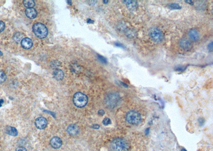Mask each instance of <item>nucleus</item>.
<instances>
[{
  "instance_id": "20e7f679",
  "label": "nucleus",
  "mask_w": 213,
  "mask_h": 151,
  "mask_svg": "<svg viewBox=\"0 0 213 151\" xmlns=\"http://www.w3.org/2000/svg\"><path fill=\"white\" fill-rule=\"evenodd\" d=\"M126 119L127 122L132 125H137L141 122V117L140 113H138L136 111L131 110L126 115Z\"/></svg>"
},
{
  "instance_id": "9d476101",
  "label": "nucleus",
  "mask_w": 213,
  "mask_h": 151,
  "mask_svg": "<svg viewBox=\"0 0 213 151\" xmlns=\"http://www.w3.org/2000/svg\"><path fill=\"white\" fill-rule=\"evenodd\" d=\"M67 131L71 135H76L79 132L80 129L76 125H70L68 127Z\"/></svg>"
},
{
  "instance_id": "4be33fe9",
  "label": "nucleus",
  "mask_w": 213,
  "mask_h": 151,
  "mask_svg": "<svg viewBox=\"0 0 213 151\" xmlns=\"http://www.w3.org/2000/svg\"><path fill=\"white\" fill-rule=\"evenodd\" d=\"M5 29V24L3 21H0V32H3Z\"/></svg>"
},
{
  "instance_id": "dca6fc26",
  "label": "nucleus",
  "mask_w": 213,
  "mask_h": 151,
  "mask_svg": "<svg viewBox=\"0 0 213 151\" xmlns=\"http://www.w3.org/2000/svg\"><path fill=\"white\" fill-rule=\"evenodd\" d=\"M24 6L27 8H33L35 6V3L34 1L33 0H26L23 2Z\"/></svg>"
},
{
  "instance_id": "f257e3e1",
  "label": "nucleus",
  "mask_w": 213,
  "mask_h": 151,
  "mask_svg": "<svg viewBox=\"0 0 213 151\" xmlns=\"http://www.w3.org/2000/svg\"><path fill=\"white\" fill-rule=\"evenodd\" d=\"M110 150L111 151H128L129 145L124 139L117 138L111 142Z\"/></svg>"
},
{
  "instance_id": "7ed1b4c3",
  "label": "nucleus",
  "mask_w": 213,
  "mask_h": 151,
  "mask_svg": "<svg viewBox=\"0 0 213 151\" xmlns=\"http://www.w3.org/2000/svg\"><path fill=\"white\" fill-rule=\"evenodd\" d=\"M74 104L78 108H83L86 106L88 102V98L86 95L80 92L76 93L73 97Z\"/></svg>"
},
{
  "instance_id": "f03ea898",
  "label": "nucleus",
  "mask_w": 213,
  "mask_h": 151,
  "mask_svg": "<svg viewBox=\"0 0 213 151\" xmlns=\"http://www.w3.org/2000/svg\"><path fill=\"white\" fill-rule=\"evenodd\" d=\"M33 31L35 36L39 38H45L48 34V29L41 23H36L33 26Z\"/></svg>"
},
{
  "instance_id": "473e14b6",
  "label": "nucleus",
  "mask_w": 213,
  "mask_h": 151,
  "mask_svg": "<svg viewBox=\"0 0 213 151\" xmlns=\"http://www.w3.org/2000/svg\"><path fill=\"white\" fill-rule=\"evenodd\" d=\"M103 2H105V3H107V2H108V1H103Z\"/></svg>"
},
{
  "instance_id": "aec40b11",
  "label": "nucleus",
  "mask_w": 213,
  "mask_h": 151,
  "mask_svg": "<svg viewBox=\"0 0 213 151\" xmlns=\"http://www.w3.org/2000/svg\"><path fill=\"white\" fill-rule=\"evenodd\" d=\"M102 123L104 125L107 126L108 125H110L111 124V120L108 118H105L103 120Z\"/></svg>"
},
{
  "instance_id": "2eb2a0df",
  "label": "nucleus",
  "mask_w": 213,
  "mask_h": 151,
  "mask_svg": "<svg viewBox=\"0 0 213 151\" xmlns=\"http://www.w3.org/2000/svg\"><path fill=\"white\" fill-rule=\"evenodd\" d=\"M6 132L10 135L16 136L18 135V131L16 128L11 127V126H8L6 128Z\"/></svg>"
},
{
  "instance_id": "1a4fd4ad",
  "label": "nucleus",
  "mask_w": 213,
  "mask_h": 151,
  "mask_svg": "<svg viewBox=\"0 0 213 151\" xmlns=\"http://www.w3.org/2000/svg\"><path fill=\"white\" fill-rule=\"evenodd\" d=\"M26 16L29 19H35L37 16V13L34 8H27L25 10Z\"/></svg>"
},
{
  "instance_id": "c85d7f7f",
  "label": "nucleus",
  "mask_w": 213,
  "mask_h": 151,
  "mask_svg": "<svg viewBox=\"0 0 213 151\" xmlns=\"http://www.w3.org/2000/svg\"><path fill=\"white\" fill-rule=\"evenodd\" d=\"M93 128H94V129H98L100 127V126L98 125H93L92 127Z\"/></svg>"
},
{
  "instance_id": "b1692460",
  "label": "nucleus",
  "mask_w": 213,
  "mask_h": 151,
  "mask_svg": "<svg viewBox=\"0 0 213 151\" xmlns=\"http://www.w3.org/2000/svg\"><path fill=\"white\" fill-rule=\"evenodd\" d=\"M114 45H115L116 46L122 48H125V47L123 45L121 44V43H119V42H116V43H114Z\"/></svg>"
},
{
  "instance_id": "cd10ccee",
  "label": "nucleus",
  "mask_w": 213,
  "mask_h": 151,
  "mask_svg": "<svg viewBox=\"0 0 213 151\" xmlns=\"http://www.w3.org/2000/svg\"><path fill=\"white\" fill-rule=\"evenodd\" d=\"M87 23H89V24L93 23H94V21H93L91 19H87Z\"/></svg>"
},
{
  "instance_id": "72a5a7b5",
  "label": "nucleus",
  "mask_w": 213,
  "mask_h": 151,
  "mask_svg": "<svg viewBox=\"0 0 213 151\" xmlns=\"http://www.w3.org/2000/svg\"><path fill=\"white\" fill-rule=\"evenodd\" d=\"M181 151H187V150L185 149V148H182Z\"/></svg>"
},
{
  "instance_id": "6e6552de",
  "label": "nucleus",
  "mask_w": 213,
  "mask_h": 151,
  "mask_svg": "<svg viewBox=\"0 0 213 151\" xmlns=\"http://www.w3.org/2000/svg\"><path fill=\"white\" fill-rule=\"evenodd\" d=\"M33 41L28 38H24L21 41V45L22 47L26 49H28L33 46Z\"/></svg>"
},
{
  "instance_id": "7c9ffc66",
  "label": "nucleus",
  "mask_w": 213,
  "mask_h": 151,
  "mask_svg": "<svg viewBox=\"0 0 213 151\" xmlns=\"http://www.w3.org/2000/svg\"><path fill=\"white\" fill-rule=\"evenodd\" d=\"M3 102H4V101H3V99H0V107L2 106Z\"/></svg>"
},
{
  "instance_id": "f3484780",
  "label": "nucleus",
  "mask_w": 213,
  "mask_h": 151,
  "mask_svg": "<svg viewBox=\"0 0 213 151\" xmlns=\"http://www.w3.org/2000/svg\"><path fill=\"white\" fill-rule=\"evenodd\" d=\"M23 39H24L23 38V35L22 34H21L20 32H17L13 36L14 40L16 42H17V43H19L20 41L21 42Z\"/></svg>"
},
{
  "instance_id": "2f4dec72",
  "label": "nucleus",
  "mask_w": 213,
  "mask_h": 151,
  "mask_svg": "<svg viewBox=\"0 0 213 151\" xmlns=\"http://www.w3.org/2000/svg\"><path fill=\"white\" fill-rule=\"evenodd\" d=\"M121 84L122 85H123V86H125L126 88H127V87H128V86H127V85H126V84H124V83H123V82H121Z\"/></svg>"
},
{
  "instance_id": "412c9836",
  "label": "nucleus",
  "mask_w": 213,
  "mask_h": 151,
  "mask_svg": "<svg viewBox=\"0 0 213 151\" xmlns=\"http://www.w3.org/2000/svg\"><path fill=\"white\" fill-rule=\"evenodd\" d=\"M98 59H99L102 63H107V60L105 59V58L104 57L102 56H101V55H98Z\"/></svg>"
},
{
  "instance_id": "a878e982",
  "label": "nucleus",
  "mask_w": 213,
  "mask_h": 151,
  "mask_svg": "<svg viewBox=\"0 0 213 151\" xmlns=\"http://www.w3.org/2000/svg\"><path fill=\"white\" fill-rule=\"evenodd\" d=\"M208 48L209 49V50H210V51H212L213 50V42H210V44L208 45Z\"/></svg>"
},
{
  "instance_id": "a211bd4d",
  "label": "nucleus",
  "mask_w": 213,
  "mask_h": 151,
  "mask_svg": "<svg viewBox=\"0 0 213 151\" xmlns=\"http://www.w3.org/2000/svg\"><path fill=\"white\" fill-rule=\"evenodd\" d=\"M169 8L172 9L178 10L181 9V6L179 5L178 4H176V3L169 4Z\"/></svg>"
},
{
  "instance_id": "39448f33",
  "label": "nucleus",
  "mask_w": 213,
  "mask_h": 151,
  "mask_svg": "<svg viewBox=\"0 0 213 151\" xmlns=\"http://www.w3.org/2000/svg\"><path fill=\"white\" fill-rule=\"evenodd\" d=\"M150 36L151 39L155 43H158L162 41L163 39V34L159 29L153 28L150 31Z\"/></svg>"
},
{
  "instance_id": "f8f14e48",
  "label": "nucleus",
  "mask_w": 213,
  "mask_h": 151,
  "mask_svg": "<svg viewBox=\"0 0 213 151\" xmlns=\"http://www.w3.org/2000/svg\"><path fill=\"white\" fill-rule=\"evenodd\" d=\"M180 45L182 48L185 49H189L192 47V43L191 41L187 39H182L180 41Z\"/></svg>"
},
{
  "instance_id": "bb28decb",
  "label": "nucleus",
  "mask_w": 213,
  "mask_h": 151,
  "mask_svg": "<svg viewBox=\"0 0 213 151\" xmlns=\"http://www.w3.org/2000/svg\"><path fill=\"white\" fill-rule=\"evenodd\" d=\"M98 114L100 116H103L105 114V111L103 110H100L98 111Z\"/></svg>"
},
{
  "instance_id": "c756f323",
  "label": "nucleus",
  "mask_w": 213,
  "mask_h": 151,
  "mask_svg": "<svg viewBox=\"0 0 213 151\" xmlns=\"http://www.w3.org/2000/svg\"><path fill=\"white\" fill-rule=\"evenodd\" d=\"M185 2H187V3H189V4H193V2L192 1H185Z\"/></svg>"
},
{
  "instance_id": "423d86ee",
  "label": "nucleus",
  "mask_w": 213,
  "mask_h": 151,
  "mask_svg": "<svg viewBox=\"0 0 213 151\" xmlns=\"http://www.w3.org/2000/svg\"><path fill=\"white\" fill-rule=\"evenodd\" d=\"M35 124L38 129H44L48 125V120L44 117H40L35 120Z\"/></svg>"
},
{
  "instance_id": "9b49d317",
  "label": "nucleus",
  "mask_w": 213,
  "mask_h": 151,
  "mask_svg": "<svg viewBox=\"0 0 213 151\" xmlns=\"http://www.w3.org/2000/svg\"><path fill=\"white\" fill-rule=\"evenodd\" d=\"M189 35L191 39L194 41H198L200 38L199 32L196 29H192L189 32Z\"/></svg>"
},
{
  "instance_id": "5701e85b",
  "label": "nucleus",
  "mask_w": 213,
  "mask_h": 151,
  "mask_svg": "<svg viewBox=\"0 0 213 151\" xmlns=\"http://www.w3.org/2000/svg\"><path fill=\"white\" fill-rule=\"evenodd\" d=\"M187 67H183V66H177L176 68H175V70L176 71H183L184 70L186 69Z\"/></svg>"
},
{
  "instance_id": "6ab92c4d",
  "label": "nucleus",
  "mask_w": 213,
  "mask_h": 151,
  "mask_svg": "<svg viewBox=\"0 0 213 151\" xmlns=\"http://www.w3.org/2000/svg\"><path fill=\"white\" fill-rule=\"evenodd\" d=\"M6 79V76L5 73L0 72V83L4 82Z\"/></svg>"
},
{
  "instance_id": "393cba45",
  "label": "nucleus",
  "mask_w": 213,
  "mask_h": 151,
  "mask_svg": "<svg viewBox=\"0 0 213 151\" xmlns=\"http://www.w3.org/2000/svg\"><path fill=\"white\" fill-rule=\"evenodd\" d=\"M16 151H27V150L24 147H19L16 148Z\"/></svg>"
},
{
  "instance_id": "f704fd0d",
  "label": "nucleus",
  "mask_w": 213,
  "mask_h": 151,
  "mask_svg": "<svg viewBox=\"0 0 213 151\" xmlns=\"http://www.w3.org/2000/svg\"><path fill=\"white\" fill-rule=\"evenodd\" d=\"M2 55H3V54L0 51V56H2Z\"/></svg>"
},
{
  "instance_id": "0eeeda50",
  "label": "nucleus",
  "mask_w": 213,
  "mask_h": 151,
  "mask_svg": "<svg viewBox=\"0 0 213 151\" xmlns=\"http://www.w3.org/2000/svg\"><path fill=\"white\" fill-rule=\"evenodd\" d=\"M50 145L53 148H59L62 145V141L59 137H54L50 141Z\"/></svg>"
},
{
  "instance_id": "4468645a",
  "label": "nucleus",
  "mask_w": 213,
  "mask_h": 151,
  "mask_svg": "<svg viewBox=\"0 0 213 151\" xmlns=\"http://www.w3.org/2000/svg\"><path fill=\"white\" fill-rule=\"evenodd\" d=\"M125 4L127 5V8L130 10L133 11L137 8V2L135 1H123Z\"/></svg>"
},
{
  "instance_id": "ddd939ff",
  "label": "nucleus",
  "mask_w": 213,
  "mask_h": 151,
  "mask_svg": "<svg viewBox=\"0 0 213 151\" xmlns=\"http://www.w3.org/2000/svg\"><path fill=\"white\" fill-rule=\"evenodd\" d=\"M53 76L54 78L57 80H61L64 77V73L62 70L57 69H55L53 72Z\"/></svg>"
}]
</instances>
